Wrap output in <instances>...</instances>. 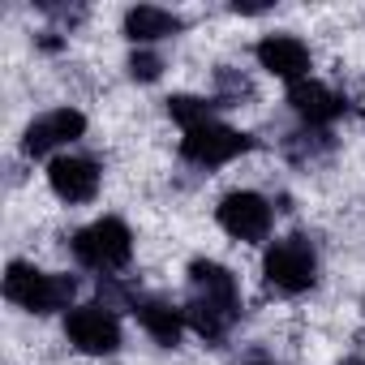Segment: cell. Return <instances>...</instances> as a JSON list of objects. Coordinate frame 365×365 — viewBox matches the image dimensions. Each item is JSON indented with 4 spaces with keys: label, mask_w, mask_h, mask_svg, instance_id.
Segmentation results:
<instances>
[{
    "label": "cell",
    "mask_w": 365,
    "mask_h": 365,
    "mask_svg": "<svg viewBox=\"0 0 365 365\" xmlns=\"http://www.w3.org/2000/svg\"><path fill=\"white\" fill-rule=\"evenodd\" d=\"M190 288H194V297H190V309L185 314H190L194 331L207 335V339H220L232 327L237 309H241L232 271L220 267V262H194L190 267Z\"/></svg>",
    "instance_id": "6da1fadb"
},
{
    "label": "cell",
    "mask_w": 365,
    "mask_h": 365,
    "mask_svg": "<svg viewBox=\"0 0 365 365\" xmlns=\"http://www.w3.org/2000/svg\"><path fill=\"white\" fill-rule=\"evenodd\" d=\"M5 297L22 309H35V314H52V309H65L73 301V279L69 275H48L39 267H26V262H9L5 271Z\"/></svg>",
    "instance_id": "7a4b0ae2"
},
{
    "label": "cell",
    "mask_w": 365,
    "mask_h": 365,
    "mask_svg": "<svg viewBox=\"0 0 365 365\" xmlns=\"http://www.w3.org/2000/svg\"><path fill=\"white\" fill-rule=\"evenodd\" d=\"M262 275H267L271 288H279V292H288V297L314 288V279H318L314 245H309L305 237H284V241H275V245L267 250V258H262Z\"/></svg>",
    "instance_id": "3957f363"
},
{
    "label": "cell",
    "mask_w": 365,
    "mask_h": 365,
    "mask_svg": "<svg viewBox=\"0 0 365 365\" xmlns=\"http://www.w3.org/2000/svg\"><path fill=\"white\" fill-rule=\"evenodd\" d=\"M73 254L91 271H120L129 262V254H133V237H129V228L120 220L108 215V220H95L91 228H82L73 237Z\"/></svg>",
    "instance_id": "277c9868"
},
{
    "label": "cell",
    "mask_w": 365,
    "mask_h": 365,
    "mask_svg": "<svg viewBox=\"0 0 365 365\" xmlns=\"http://www.w3.org/2000/svg\"><path fill=\"white\" fill-rule=\"evenodd\" d=\"M65 335L78 352H91V356L120 348V322L108 305H73L65 314Z\"/></svg>",
    "instance_id": "5b68a950"
},
{
    "label": "cell",
    "mask_w": 365,
    "mask_h": 365,
    "mask_svg": "<svg viewBox=\"0 0 365 365\" xmlns=\"http://www.w3.org/2000/svg\"><path fill=\"white\" fill-rule=\"evenodd\" d=\"M250 146H254L250 133L228 129V125H215V120L211 125H198V129H190L185 138H180V155H185L190 163H202V168H220V163L245 155Z\"/></svg>",
    "instance_id": "8992f818"
},
{
    "label": "cell",
    "mask_w": 365,
    "mask_h": 365,
    "mask_svg": "<svg viewBox=\"0 0 365 365\" xmlns=\"http://www.w3.org/2000/svg\"><path fill=\"white\" fill-rule=\"evenodd\" d=\"M220 224L224 232H232L237 241H262L271 232V207L262 194L254 190H237L220 202Z\"/></svg>",
    "instance_id": "52a82bcc"
},
{
    "label": "cell",
    "mask_w": 365,
    "mask_h": 365,
    "mask_svg": "<svg viewBox=\"0 0 365 365\" xmlns=\"http://www.w3.org/2000/svg\"><path fill=\"white\" fill-rule=\"evenodd\" d=\"M48 185L65 202H91L99 194V168H95V159L61 155V159L48 163Z\"/></svg>",
    "instance_id": "ba28073f"
},
{
    "label": "cell",
    "mask_w": 365,
    "mask_h": 365,
    "mask_svg": "<svg viewBox=\"0 0 365 365\" xmlns=\"http://www.w3.org/2000/svg\"><path fill=\"white\" fill-rule=\"evenodd\" d=\"M82 133H86V116L78 108H56V112L26 125L22 146H26V155H48V150H56V146H65V142H73Z\"/></svg>",
    "instance_id": "9c48e42d"
},
{
    "label": "cell",
    "mask_w": 365,
    "mask_h": 365,
    "mask_svg": "<svg viewBox=\"0 0 365 365\" xmlns=\"http://www.w3.org/2000/svg\"><path fill=\"white\" fill-rule=\"evenodd\" d=\"M258 65L267 69V73H275V78H284V82H305V73H309V48L297 39V35H267L262 43H258Z\"/></svg>",
    "instance_id": "30bf717a"
},
{
    "label": "cell",
    "mask_w": 365,
    "mask_h": 365,
    "mask_svg": "<svg viewBox=\"0 0 365 365\" xmlns=\"http://www.w3.org/2000/svg\"><path fill=\"white\" fill-rule=\"evenodd\" d=\"M288 103H292V112H297L301 120H309V125H327V120H335V116L344 112V99H339L335 91H327L322 82H309V78L288 91Z\"/></svg>",
    "instance_id": "8fae6325"
},
{
    "label": "cell",
    "mask_w": 365,
    "mask_h": 365,
    "mask_svg": "<svg viewBox=\"0 0 365 365\" xmlns=\"http://www.w3.org/2000/svg\"><path fill=\"white\" fill-rule=\"evenodd\" d=\"M180 22L176 14H168V9H159V5H138V9H129L125 14V35L133 39V43H150V39H168V35H176Z\"/></svg>",
    "instance_id": "7c38bea8"
},
{
    "label": "cell",
    "mask_w": 365,
    "mask_h": 365,
    "mask_svg": "<svg viewBox=\"0 0 365 365\" xmlns=\"http://www.w3.org/2000/svg\"><path fill=\"white\" fill-rule=\"evenodd\" d=\"M133 314H138V322L146 327V335L150 339H159V344H176L180 339V331H185V314H180L176 305H168V301H138L133 305Z\"/></svg>",
    "instance_id": "4fadbf2b"
},
{
    "label": "cell",
    "mask_w": 365,
    "mask_h": 365,
    "mask_svg": "<svg viewBox=\"0 0 365 365\" xmlns=\"http://www.w3.org/2000/svg\"><path fill=\"white\" fill-rule=\"evenodd\" d=\"M168 112H172L176 125H185V133L198 129V125H211V103L207 99H194V95H172L168 99Z\"/></svg>",
    "instance_id": "5bb4252c"
},
{
    "label": "cell",
    "mask_w": 365,
    "mask_h": 365,
    "mask_svg": "<svg viewBox=\"0 0 365 365\" xmlns=\"http://www.w3.org/2000/svg\"><path fill=\"white\" fill-rule=\"evenodd\" d=\"M159 69H163V61H159L155 52H133V56H129V73H133L138 82H155Z\"/></svg>",
    "instance_id": "9a60e30c"
},
{
    "label": "cell",
    "mask_w": 365,
    "mask_h": 365,
    "mask_svg": "<svg viewBox=\"0 0 365 365\" xmlns=\"http://www.w3.org/2000/svg\"><path fill=\"white\" fill-rule=\"evenodd\" d=\"M250 365H271V361H250Z\"/></svg>",
    "instance_id": "2e32d148"
},
{
    "label": "cell",
    "mask_w": 365,
    "mask_h": 365,
    "mask_svg": "<svg viewBox=\"0 0 365 365\" xmlns=\"http://www.w3.org/2000/svg\"><path fill=\"white\" fill-rule=\"evenodd\" d=\"M344 365H365V361H344Z\"/></svg>",
    "instance_id": "e0dca14e"
}]
</instances>
